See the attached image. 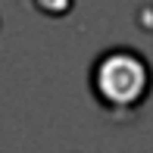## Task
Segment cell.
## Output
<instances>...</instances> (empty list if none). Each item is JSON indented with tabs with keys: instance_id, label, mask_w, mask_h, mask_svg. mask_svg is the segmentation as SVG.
<instances>
[{
	"instance_id": "obj_1",
	"label": "cell",
	"mask_w": 153,
	"mask_h": 153,
	"mask_svg": "<svg viewBox=\"0 0 153 153\" xmlns=\"http://www.w3.org/2000/svg\"><path fill=\"white\" fill-rule=\"evenodd\" d=\"M153 69L144 53L131 47H106L91 66V91L106 113L128 116L147 100Z\"/></svg>"
}]
</instances>
